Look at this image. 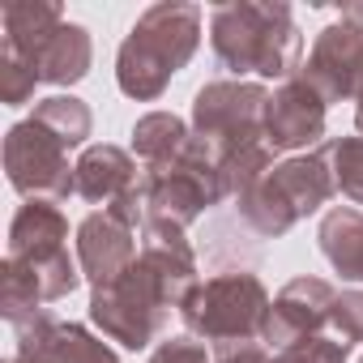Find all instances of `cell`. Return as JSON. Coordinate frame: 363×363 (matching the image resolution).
<instances>
[{
	"mask_svg": "<svg viewBox=\"0 0 363 363\" xmlns=\"http://www.w3.org/2000/svg\"><path fill=\"white\" fill-rule=\"evenodd\" d=\"M299 77L325 99V103H359L363 99V22L333 18L308 52V65Z\"/></svg>",
	"mask_w": 363,
	"mask_h": 363,
	"instance_id": "10",
	"label": "cell"
},
{
	"mask_svg": "<svg viewBox=\"0 0 363 363\" xmlns=\"http://www.w3.org/2000/svg\"><path fill=\"white\" fill-rule=\"evenodd\" d=\"M265 107H269V90L261 82L214 77L193 99V133L206 145V154L223 162L235 150L265 141Z\"/></svg>",
	"mask_w": 363,
	"mask_h": 363,
	"instance_id": "8",
	"label": "cell"
},
{
	"mask_svg": "<svg viewBox=\"0 0 363 363\" xmlns=\"http://www.w3.org/2000/svg\"><path fill=\"white\" fill-rule=\"evenodd\" d=\"M320 154L333 171L337 193L359 210L363 206V137H329L320 141Z\"/></svg>",
	"mask_w": 363,
	"mask_h": 363,
	"instance_id": "20",
	"label": "cell"
},
{
	"mask_svg": "<svg viewBox=\"0 0 363 363\" xmlns=\"http://www.w3.org/2000/svg\"><path fill=\"white\" fill-rule=\"evenodd\" d=\"M5 175L9 189L26 201H69L73 193V167H69V145L43 128L35 116L18 120L5 133Z\"/></svg>",
	"mask_w": 363,
	"mask_h": 363,
	"instance_id": "9",
	"label": "cell"
},
{
	"mask_svg": "<svg viewBox=\"0 0 363 363\" xmlns=\"http://www.w3.org/2000/svg\"><path fill=\"white\" fill-rule=\"evenodd\" d=\"M333 193H337V184H333V171L320 150L291 154V158L274 162V171L261 184H252L244 197H235V218L257 240H282L295 223H303L308 214L329 206Z\"/></svg>",
	"mask_w": 363,
	"mask_h": 363,
	"instance_id": "5",
	"label": "cell"
},
{
	"mask_svg": "<svg viewBox=\"0 0 363 363\" xmlns=\"http://www.w3.org/2000/svg\"><path fill=\"white\" fill-rule=\"evenodd\" d=\"M359 363H363V359H359Z\"/></svg>",
	"mask_w": 363,
	"mask_h": 363,
	"instance_id": "27",
	"label": "cell"
},
{
	"mask_svg": "<svg viewBox=\"0 0 363 363\" xmlns=\"http://www.w3.org/2000/svg\"><path fill=\"white\" fill-rule=\"evenodd\" d=\"M137 231H128L124 223H116L107 210H94L77 223V265L82 278L90 282V291H103L111 282L124 278V269L137 261Z\"/></svg>",
	"mask_w": 363,
	"mask_h": 363,
	"instance_id": "13",
	"label": "cell"
},
{
	"mask_svg": "<svg viewBox=\"0 0 363 363\" xmlns=\"http://www.w3.org/2000/svg\"><path fill=\"white\" fill-rule=\"evenodd\" d=\"M269 291L248 269H227L193 286V295L179 303V320L197 342H261L269 316Z\"/></svg>",
	"mask_w": 363,
	"mask_h": 363,
	"instance_id": "6",
	"label": "cell"
},
{
	"mask_svg": "<svg viewBox=\"0 0 363 363\" xmlns=\"http://www.w3.org/2000/svg\"><path fill=\"white\" fill-rule=\"evenodd\" d=\"M210 350L214 363H274V350L265 342H218Z\"/></svg>",
	"mask_w": 363,
	"mask_h": 363,
	"instance_id": "25",
	"label": "cell"
},
{
	"mask_svg": "<svg viewBox=\"0 0 363 363\" xmlns=\"http://www.w3.org/2000/svg\"><path fill=\"white\" fill-rule=\"evenodd\" d=\"M197 286V252L184 227L150 218L141 231V252L120 282L90 291V325L120 342L124 350H145L162 337L171 312H179Z\"/></svg>",
	"mask_w": 363,
	"mask_h": 363,
	"instance_id": "1",
	"label": "cell"
},
{
	"mask_svg": "<svg viewBox=\"0 0 363 363\" xmlns=\"http://www.w3.org/2000/svg\"><path fill=\"white\" fill-rule=\"evenodd\" d=\"M354 133H359V137H363V99H359V103H354Z\"/></svg>",
	"mask_w": 363,
	"mask_h": 363,
	"instance_id": "26",
	"label": "cell"
},
{
	"mask_svg": "<svg viewBox=\"0 0 363 363\" xmlns=\"http://www.w3.org/2000/svg\"><path fill=\"white\" fill-rule=\"evenodd\" d=\"M193 145V124L175 111H150L133 124V158L141 167L171 162Z\"/></svg>",
	"mask_w": 363,
	"mask_h": 363,
	"instance_id": "18",
	"label": "cell"
},
{
	"mask_svg": "<svg viewBox=\"0 0 363 363\" xmlns=\"http://www.w3.org/2000/svg\"><path fill=\"white\" fill-rule=\"evenodd\" d=\"M346 354H350V346L346 342H337V337H303V342H295V346H286V350H278L274 354V363H346Z\"/></svg>",
	"mask_w": 363,
	"mask_h": 363,
	"instance_id": "23",
	"label": "cell"
},
{
	"mask_svg": "<svg viewBox=\"0 0 363 363\" xmlns=\"http://www.w3.org/2000/svg\"><path fill=\"white\" fill-rule=\"evenodd\" d=\"M5 52L22 56L39 86H77L90 77L94 39L69 22L56 0H13L5 5Z\"/></svg>",
	"mask_w": 363,
	"mask_h": 363,
	"instance_id": "4",
	"label": "cell"
},
{
	"mask_svg": "<svg viewBox=\"0 0 363 363\" xmlns=\"http://www.w3.org/2000/svg\"><path fill=\"white\" fill-rule=\"evenodd\" d=\"M18 346L39 350L48 363H120L103 333H90L77 320H56L52 312H39L30 325H22Z\"/></svg>",
	"mask_w": 363,
	"mask_h": 363,
	"instance_id": "15",
	"label": "cell"
},
{
	"mask_svg": "<svg viewBox=\"0 0 363 363\" xmlns=\"http://www.w3.org/2000/svg\"><path fill=\"white\" fill-rule=\"evenodd\" d=\"M333 299H337L333 282L308 278V274H303V278H291V282L274 295V303H269L261 342L278 354V350H286V346H295V342H303V337H320V333L329 329Z\"/></svg>",
	"mask_w": 363,
	"mask_h": 363,
	"instance_id": "11",
	"label": "cell"
},
{
	"mask_svg": "<svg viewBox=\"0 0 363 363\" xmlns=\"http://www.w3.org/2000/svg\"><path fill=\"white\" fill-rule=\"evenodd\" d=\"M30 116H35L43 128H52L69 150H86L90 133H94V111H90V103H82L77 94H52V99H39Z\"/></svg>",
	"mask_w": 363,
	"mask_h": 363,
	"instance_id": "19",
	"label": "cell"
},
{
	"mask_svg": "<svg viewBox=\"0 0 363 363\" xmlns=\"http://www.w3.org/2000/svg\"><path fill=\"white\" fill-rule=\"evenodd\" d=\"M210 48L218 65L240 82L269 77L282 86L303 69V35L295 26V9L282 0H274V5H257V0L218 5L210 13Z\"/></svg>",
	"mask_w": 363,
	"mask_h": 363,
	"instance_id": "2",
	"label": "cell"
},
{
	"mask_svg": "<svg viewBox=\"0 0 363 363\" xmlns=\"http://www.w3.org/2000/svg\"><path fill=\"white\" fill-rule=\"evenodd\" d=\"M60 252H69V218L56 201H26L18 206L13 223H9V248L5 257L13 261H56Z\"/></svg>",
	"mask_w": 363,
	"mask_h": 363,
	"instance_id": "16",
	"label": "cell"
},
{
	"mask_svg": "<svg viewBox=\"0 0 363 363\" xmlns=\"http://www.w3.org/2000/svg\"><path fill=\"white\" fill-rule=\"evenodd\" d=\"M141 197H145V223H175V227H193L206 210L227 201L218 162L206 154V145L193 133V145L158 167H141Z\"/></svg>",
	"mask_w": 363,
	"mask_h": 363,
	"instance_id": "7",
	"label": "cell"
},
{
	"mask_svg": "<svg viewBox=\"0 0 363 363\" xmlns=\"http://www.w3.org/2000/svg\"><path fill=\"white\" fill-rule=\"evenodd\" d=\"M150 363H214V350L193 333H179V337H162L150 350Z\"/></svg>",
	"mask_w": 363,
	"mask_h": 363,
	"instance_id": "24",
	"label": "cell"
},
{
	"mask_svg": "<svg viewBox=\"0 0 363 363\" xmlns=\"http://www.w3.org/2000/svg\"><path fill=\"white\" fill-rule=\"evenodd\" d=\"M201 48V9L197 5H150L124 35L116 52V86L137 103L162 99L171 77Z\"/></svg>",
	"mask_w": 363,
	"mask_h": 363,
	"instance_id": "3",
	"label": "cell"
},
{
	"mask_svg": "<svg viewBox=\"0 0 363 363\" xmlns=\"http://www.w3.org/2000/svg\"><path fill=\"white\" fill-rule=\"evenodd\" d=\"M137 189H141V162L111 141L86 145L82 158L73 162V193L90 206L111 210L116 201H124Z\"/></svg>",
	"mask_w": 363,
	"mask_h": 363,
	"instance_id": "14",
	"label": "cell"
},
{
	"mask_svg": "<svg viewBox=\"0 0 363 363\" xmlns=\"http://www.w3.org/2000/svg\"><path fill=\"white\" fill-rule=\"evenodd\" d=\"M316 244H320V257L333 265V274L342 282H363V210L333 206L320 218Z\"/></svg>",
	"mask_w": 363,
	"mask_h": 363,
	"instance_id": "17",
	"label": "cell"
},
{
	"mask_svg": "<svg viewBox=\"0 0 363 363\" xmlns=\"http://www.w3.org/2000/svg\"><path fill=\"white\" fill-rule=\"evenodd\" d=\"M329 329H333V337L346 342V346L363 342V286H346V291H337V299H333V316H329Z\"/></svg>",
	"mask_w": 363,
	"mask_h": 363,
	"instance_id": "22",
	"label": "cell"
},
{
	"mask_svg": "<svg viewBox=\"0 0 363 363\" xmlns=\"http://www.w3.org/2000/svg\"><path fill=\"white\" fill-rule=\"evenodd\" d=\"M35 86H39L35 69L22 56L0 48V99H5V107H26L35 99Z\"/></svg>",
	"mask_w": 363,
	"mask_h": 363,
	"instance_id": "21",
	"label": "cell"
},
{
	"mask_svg": "<svg viewBox=\"0 0 363 363\" xmlns=\"http://www.w3.org/2000/svg\"><path fill=\"white\" fill-rule=\"evenodd\" d=\"M325 111H329V103L303 77L274 86L269 107H265V145L274 154H295V150L316 145L325 137Z\"/></svg>",
	"mask_w": 363,
	"mask_h": 363,
	"instance_id": "12",
	"label": "cell"
}]
</instances>
